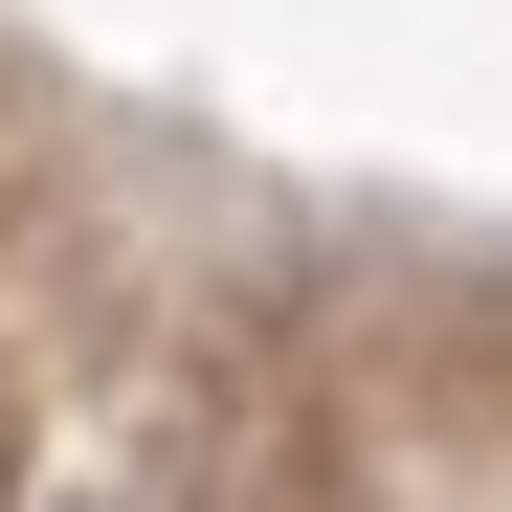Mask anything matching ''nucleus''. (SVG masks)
Segmentation results:
<instances>
[{"label": "nucleus", "mask_w": 512, "mask_h": 512, "mask_svg": "<svg viewBox=\"0 0 512 512\" xmlns=\"http://www.w3.org/2000/svg\"><path fill=\"white\" fill-rule=\"evenodd\" d=\"M0 512H23V446H0Z\"/></svg>", "instance_id": "f257e3e1"}]
</instances>
